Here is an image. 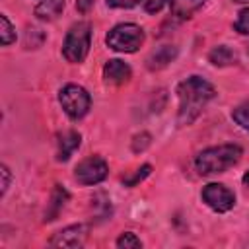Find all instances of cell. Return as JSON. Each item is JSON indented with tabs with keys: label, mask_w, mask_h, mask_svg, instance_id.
I'll use <instances>...</instances> for the list:
<instances>
[{
	"label": "cell",
	"mask_w": 249,
	"mask_h": 249,
	"mask_svg": "<svg viewBox=\"0 0 249 249\" xmlns=\"http://www.w3.org/2000/svg\"><path fill=\"white\" fill-rule=\"evenodd\" d=\"M216 95V89L210 82L200 76H191L177 86L179 97V111H177V124L185 126L191 124L206 107V103Z\"/></svg>",
	"instance_id": "1"
},
{
	"label": "cell",
	"mask_w": 249,
	"mask_h": 249,
	"mask_svg": "<svg viewBox=\"0 0 249 249\" xmlns=\"http://www.w3.org/2000/svg\"><path fill=\"white\" fill-rule=\"evenodd\" d=\"M241 148L237 144H222L214 148L202 150L195 158V167L200 175H212V173H222L235 165L241 160Z\"/></svg>",
	"instance_id": "2"
},
{
	"label": "cell",
	"mask_w": 249,
	"mask_h": 249,
	"mask_svg": "<svg viewBox=\"0 0 249 249\" xmlns=\"http://www.w3.org/2000/svg\"><path fill=\"white\" fill-rule=\"evenodd\" d=\"M89 43H91V27L88 21H78L74 23L68 33L66 39L62 43V54L68 62L78 64L84 62V58L89 53Z\"/></svg>",
	"instance_id": "3"
},
{
	"label": "cell",
	"mask_w": 249,
	"mask_h": 249,
	"mask_svg": "<svg viewBox=\"0 0 249 249\" xmlns=\"http://www.w3.org/2000/svg\"><path fill=\"white\" fill-rule=\"evenodd\" d=\"M105 43L113 51H119V53H134L144 43V31L136 23H119V25H115L107 33Z\"/></svg>",
	"instance_id": "4"
},
{
	"label": "cell",
	"mask_w": 249,
	"mask_h": 249,
	"mask_svg": "<svg viewBox=\"0 0 249 249\" xmlns=\"http://www.w3.org/2000/svg\"><path fill=\"white\" fill-rule=\"evenodd\" d=\"M58 101L64 113L74 121L82 119L89 111V105H91L89 93L82 86H76V84H66L58 93Z\"/></svg>",
	"instance_id": "5"
},
{
	"label": "cell",
	"mask_w": 249,
	"mask_h": 249,
	"mask_svg": "<svg viewBox=\"0 0 249 249\" xmlns=\"http://www.w3.org/2000/svg\"><path fill=\"white\" fill-rule=\"evenodd\" d=\"M107 173H109V167H107L105 160L99 156L86 158L74 169V177L82 185H97L107 177Z\"/></svg>",
	"instance_id": "6"
},
{
	"label": "cell",
	"mask_w": 249,
	"mask_h": 249,
	"mask_svg": "<svg viewBox=\"0 0 249 249\" xmlns=\"http://www.w3.org/2000/svg\"><path fill=\"white\" fill-rule=\"evenodd\" d=\"M202 200L214 212H228L235 204V195L220 183H210L202 189Z\"/></svg>",
	"instance_id": "7"
},
{
	"label": "cell",
	"mask_w": 249,
	"mask_h": 249,
	"mask_svg": "<svg viewBox=\"0 0 249 249\" xmlns=\"http://www.w3.org/2000/svg\"><path fill=\"white\" fill-rule=\"evenodd\" d=\"M88 233H89L88 224H74V226H68L62 231H58L51 239V245L53 247H70V249L82 247L84 241L88 239Z\"/></svg>",
	"instance_id": "8"
},
{
	"label": "cell",
	"mask_w": 249,
	"mask_h": 249,
	"mask_svg": "<svg viewBox=\"0 0 249 249\" xmlns=\"http://www.w3.org/2000/svg\"><path fill=\"white\" fill-rule=\"evenodd\" d=\"M82 136L76 130H66L56 136V160L58 161H68L70 156L80 148Z\"/></svg>",
	"instance_id": "9"
},
{
	"label": "cell",
	"mask_w": 249,
	"mask_h": 249,
	"mask_svg": "<svg viewBox=\"0 0 249 249\" xmlns=\"http://www.w3.org/2000/svg\"><path fill=\"white\" fill-rule=\"evenodd\" d=\"M130 76H132L130 66H128L126 62L119 60V58L107 60L105 66H103V78H105V82H109V84H117V86H119V84H124V82L130 80Z\"/></svg>",
	"instance_id": "10"
},
{
	"label": "cell",
	"mask_w": 249,
	"mask_h": 249,
	"mask_svg": "<svg viewBox=\"0 0 249 249\" xmlns=\"http://www.w3.org/2000/svg\"><path fill=\"white\" fill-rule=\"evenodd\" d=\"M175 56H177V47H173V45H163V47L156 49V51L148 56L146 64H148L150 70H160V68H165L171 60H175Z\"/></svg>",
	"instance_id": "11"
},
{
	"label": "cell",
	"mask_w": 249,
	"mask_h": 249,
	"mask_svg": "<svg viewBox=\"0 0 249 249\" xmlns=\"http://www.w3.org/2000/svg\"><path fill=\"white\" fill-rule=\"evenodd\" d=\"M64 4H66V0H41L35 6V16L43 21H53L62 14Z\"/></svg>",
	"instance_id": "12"
},
{
	"label": "cell",
	"mask_w": 249,
	"mask_h": 249,
	"mask_svg": "<svg viewBox=\"0 0 249 249\" xmlns=\"http://www.w3.org/2000/svg\"><path fill=\"white\" fill-rule=\"evenodd\" d=\"M66 200H68V191L64 187L56 185L54 191H53V195H51V204L47 206V212H45V222L54 220L58 216V212L62 210V206H64Z\"/></svg>",
	"instance_id": "13"
},
{
	"label": "cell",
	"mask_w": 249,
	"mask_h": 249,
	"mask_svg": "<svg viewBox=\"0 0 249 249\" xmlns=\"http://www.w3.org/2000/svg\"><path fill=\"white\" fill-rule=\"evenodd\" d=\"M206 0H171V12L175 18L179 19H187L191 18L196 10H200L204 6Z\"/></svg>",
	"instance_id": "14"
},
{
	"label": "cell",
	"mask_w": 249,
	"mask_h": 249,
	"mask_svg": "<svg viewBox=\"0 0 249 249\" xmlns=\"http://www.w3.org/2000/svg\"><path fill=\"white\" fill-rule=\"evenodd\" d=\"M208 60L214 64V66H230L237 60V54L228 47V45H218L210 51L208 54Z\"/></svg>",
	"instance_id": "15"
},
{
	"label": "cell",
	"mask_w": 249,
	"mask_h": 249,
	"mask_svg": "<svg viewBox=\"0 0 249 249\" xmlns=\"http://www.w3.org/2000/svg\"><path fill=\"white\" fill-rule=\"evenodd\" d=\"M0 41H2L4 47L12 45V43L16 41V29H14V25L10 23V19H8L6 14L0 16Z\"/></svg>",
	"instance_id": "16"
},
{
	"label": "cell",
	"mask_w": 249,
	"mask_h": 249,
	"mask_svg": "<svg viewBox=\"0 0 249 249\" xmlns=\"http://www.w3.org/2000/svg\"><path fill=\"white\" fill-rule=\"evenodd\" d=\"M117 247H119V249H138V247H142V241H140L132 231H124V233L119 235Z\"/></svg>",
	"instance_id": "17"
},
{
	"label": "cell",
	"mask_w": 249,
	"mask_h": 249,
	"mask_svg": "<svg viewBox=\"0 0 249 249\" xmlns=\"http://www.w3.org/2000/svg\"><path fill=\"white\" fill-rule=\"evenodd\" d=\"M231 117H233V121H235L241 128L249 130V103H243V105L235 107L233 113H231Z\"/></svg>",
	"instance_id": "18"
},
{
	"label": "cell",
	"mask_w": 249,
	"mask_h": 249,
	"mask_svg": "<svg viewBox=\"0 0 249 249\" xmlns=\"http://www.w3.org/2000/svg\"><path fill=\"white\" fill-rule=\"evenodd\" d=\"M233 29L241 35H249V8H243L237 14V19L233 23Z\"/></svg>",
	"instance_id": "19"
},
{
	"label": "cell",
	"mask_w": 249,
	"mask_h": 249,
	"mask_svg": "<svg viewBox=\"0 0 249 249\" xmlns=\"http://www.w3.org/2000/svg\"><path fill=\"white\" fill-rule=\"evenodd\" d=\"M150 171H152V167L146 163V165H142L140 169H136V173L132 175V177H128V179H124V185H128V187H134L138 181H142V179H146L148 175H150Z\"/></svg>",
	"instance_id": "20"
},
{
	"label": "cell",
	"mask_w": 249,
	"mask_h": 249,
	"mask_svg": "<svg viewBox=\"0 0 249 249\" xmlns=\"http://www.w3.org/2000/svg\"><path fill=\"white\" fill-rule=\"evenodd\" d=\"M150 134L148 132H140V134H136L134 136V140H132V150L134 152H144L148 146H150Z\"/></svg>",
	"instance_id": "21"
},
{
	"label": "cell",
	"mask_w": 249,
	"mask_h": 249,
	"mask_svg": "<svg viewBox=\"0 0 249 249\" xmlns=\"http://www.w3.org/2000/svg\"><path fill=\"white\" fill-rule=\"evenodd\" d=\"M165 4H171V0H146V2H144V8H146L148 14H156V12H160Z\"/></svg>",
	"instance_id": "22"
},
{
	"label": "cell",
	"mask_w": 249,
	"mask_h": 249,
	"mask_svg": "<svg viewBox=\"0 0 249 249\" xmlns=\"http://www.w3.org/2000/svg\"><path fill=\"white\" fill-rule=\"evenodd\" d=\"M107 2V6H111V8H132V6H136L140 0H105Z\"/></svg>",
	"instance_id": "23"
},
{
	"label": "cell",
	"mask_w": 249,
	"mask_h": 249,
	"mask_svg": "<svg viewBox=\"0 0 249 249\" xmlns=\"http://www.w3.org/2000/svg\"><path fill=\"white\" fill-rule=\"evenodd\" d=\"M0 175H2V195L8 191V187H10V179H12V175H10V169L6 167V165H2L0 167Z\"/></svg>",
	"instance_id": "24"
},
{
	"label": "cell",
	"mask_w": 249,
	"mask_h": 249,
	"mask_svg": "<svg viewBox=\"0 0 249 249\" xmlns=\"http://www.w3.org/2000/svg\"><path fill=\"white\" fill-rule=\"evenodd\" d=\"M91 6H93V0H76V8L80 12H88Z\"/></svg>",
	"instance_id": "25"
},
{
	"label": "cell",
	"mask_w": 249,
	"mask_h": 249,
	"mask_svg": "<svg viewBox=\"0 0 249 249\" xmlns=\"http://www.w3.org/2000/svg\"><path fill=\"white\" fill-rule=\"evenodd\" d=\"M241 181H243V185H245V187H249V171H245V175H243V179H241Z\"/></svg>",
	"instance_id": "26"
},
{
	"label": "cell",
	"mask_w": 249,
	"mask_h": 249,
	"mask_svg": "<svg viewBox=\"0 0 249 249\" xmlns=\"http://www.w3.org/2000/svg\"><path fill=\"white\" fill-rule=\"evenodd\" d=\"M233 2H249V0H233Z\"/></svg>",
	"instance_id": "27"
}]
</instances>
